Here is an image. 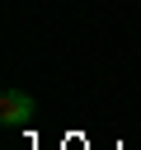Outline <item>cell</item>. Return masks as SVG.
I'll list each match as a JSON object with an SVG mask.
<instances>
[{
	"instance_id": "1",
	"label": "cell",
	"mask_w": 141,
	"mask_h": 150,
	"mask_svg": "<svg viewBox=\"0 0 141 150\" xmlns=\"http://www.w3.org/2000/svg\"><path fill=\"white\" fill-rule=\"evenodd\" d=\"M38 117V98L28 89H5L0 94V122L5 127H28Z\"/></svg>"
}]
</instances>
